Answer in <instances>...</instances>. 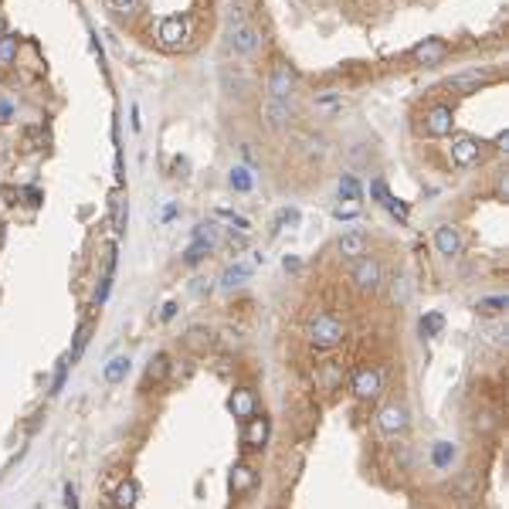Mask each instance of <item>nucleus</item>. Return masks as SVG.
<instances>
[{"instance_id":"25","label":"nucleus","mask_w":509,"mask_h":509,"mask_svg":"<svg viewBox=\"0 0 509 509\" xmlns=\"http://www.w3.org/2000/svg\"><path fill=\"white\" fill-rule=\"evenodd\" d=\"M45 143H48V136H45V129L41 126H27L24 129V146L27 150H45Z\"/></svg>"},{"instance_id":"10","label":"nucleus","mask_w":509,"mask_h":509,"mask_svg":"<svg viewBox=\"0 0 509 509\" xmlns=\"http://www.w3.org/2000/svg\"><path fill=\"white\" fill-rule=\"evenodd\" d=\"M254 483H258V472H254L248 462H238V465L231 469L228 485H231V492H234V496H245V492H252Z\"/></svg>"},{"instance_id":"23","label":"nucleus","mask_w":509,"mask_h":509,"mask_svg":"<svg viewBox=\"0 0 509 509\" xmlns=\"http://www.w3.org/2000/svg\"><path fill=\"white\" fill-rule=\"evenodd\" d=\"M129 374V360L126 356H116V360H109V367H105V381L109 383H119L123 377Z\"/></svg>"},{"instance_id":"6","label":"nucleus","mask_w":509,"mask_h":509,"mask_svg":"<svg viewBox=\"0 0 509 509\" xmlns=\"http://www.w3.org/2000/svg\"><path fill=\"white\" fill-rule=\"evenodd\" d=\"M292 82H296V72L289 68V61H275L272 78H268V96H272V99H279V102H285V99H289V92H292Z\"/></svg>"},{"instance_id":"21","label":"nucleus","mask_w":509,"mask_h":509,"mask_svg":"<svg viewBox=\"0 0 509 509\" xmlns=\"http://www.w3.org/2000/svg\"><path fill=\"white\" fill-rule=\"evenodd\" d=\"M214 218H218V221H228L238 234H248V231H252L248 218H241V214H234V211H225V207H218V211H214Z\"/></svg>"},{"instance_id":"12","label":"nucleus","mask_w":509,"mask_h":509,"mask_svg":"<svg viewBox=\"0 0 509 509\" xmlns=\"http://www.w3.org/2000/svg\"><path fill=\"white\" fill-rule=\"evenodd\" d=\"M265 438H268V418H265V414H252V418L245 421V432H241L245 448H261Z\"/></svg>"},{"instance_id":"28","label":"nucleus","mask_w":509,"mask_h":509,"mask_svg":"<svg viewBox=\"0 0 509 509\" xmlns=\"http://www.w3.org/2000/svg\"><path fill=\"white\" fill-rule=\"evenodd\" d=\"M167 370H170V360H167V354H160V356H153L146 377H150V381H160V377H167Z\"/></svg>"},{"instance_id":"36","label":"nucleus","mask_w":509,"mask_h":509,"mask_svg":"<svg viewBox=\"0 0 509 509\" xmlns=\"http://www.w3.org/2000/svg\"><path fill=\"white\" fill-rule=\"evenodd\" d=\"M448 455H455V452H452L448 445H441V448L434 452V462H438V465H445V462H448Z\"/></svg>"},{"instance_id":"29","label":"nucleus","mask_w":509,"mask_h":509,"mask_svg":"<svg viewBox=\"0 0 509 509\" xmlns=\"http://www.w3.org/2000/svg\"><path fill=\"white\" fill-rule=\"evenodd\" d=\"M265 112L272 116V119H268L272 126H282V123H285V116H289V109H285V105H282L279 99H268V105H265Z\"/></svg>"},{"instance_id":"14","label":"nucleus","mask_w":509,"mask_h":509,"mask_svg":"<svg viewBox=\"0 0 509 509\" xmlns=\"http://www.w3.org/2000/svg\"><path fill=\"white\" fill-rule=\"evenodd\" d=\"M370 194H374V197H377V201H381L383 207L397 218V221H407V204L397 201V197L387 190V183H383V180H374V183H370Z\"/></svg>"},{"instance_id":"4","label":"nucleus","mask_w":509,"mask_h":509,"mask_svg":"<svg viewBox=\"0 0 509 509\" xmlns=\"http://www.w3.org/2000/svg\"><path fill=\"white\" fill-rule=\"evenodd\" d=\"M425 129H428V136H452V129H455L452 105H432L425 112Z\"/></svg>"},{"instance_id":"35","label":"nucleus","mask_w":509,"mask_h":509,"mask_svg":"<svg viewBox=\"0 0 509 509\" xmlns=\"http://www.w3.org/2000/svg\"><path fill=\"white\" fill-rule=\"evenodd\" d=\"M112 3V10H119V14H132L136 7H139V0H109Z\"/></svg>"},{"instance_id":"1","label":"nucleus","mask_w":509,"mask_h":509,"mask_svg":"<svg viewBox=\"0 0 509 509\" xmlns=\"http://www.w3.org/2000/svg\"><path fill=\"white\" fill-rule=\"evenodd\" d=\"M343 323L330 316V312H323V316H316L312 323H309V343L312 347H319V350H333V347H340L343 343Z\"/></svg>"},{"instance_id":"24","label":"nucleus","mask_w":509,"mask_h":509,"mask_svg":"<svg viewBox=\"0 0 509 509\" xmlns=\"http://www.w3.org/2000/svg\"><path fill=\"white\" fill-rule=\"evenodd\" d=\"M248 275H252V265L248 261H238V265H231L228 272H225V285H241Z\"/></svg>"},{"instance_id":"18","label":"nucleus","mask_w":509,"mask_h":509,"mask_svg":"<svg viewBox=\"0 0 509 509\" xmlns=\"http://www.w3.org/2000/svg\"><path fill=\"white\" fill-rule=\"evenodd\" d=\"M231 414L234 418H241V421H248L254 414V394L252 390H234V397H231Z\"/></svg>"},{"instance_id":"30","label":"nucleus","mask_w":509,"mask_h":509,"mask_svg":"<svg viewBox=\"0 0 509 509\" xmlns=\"http://www.w3.org/2000/svg\"><path fill=\"white\" fill-rule=\"evenodd\" d=\"M231 187H234V190H252V174H248L245 167H234V170H231Z\"/></svg>"},{"instance_id":"27","label":"nucleus","mask_w":509,"mask_h":509,"mask_svg":"<svg viewBox=\"0 0 509 509\" xmlns=\"http://www.w3.org/2000/svg\"><path fill=\"white\" fill-rule=\"evenodd\" d=\"M340 197H347V201H360V197H363L360 180H356V177H343V180H340Z\"/></svg>"},{"instance_id":"8","label":"nucleus","mask_w":509,"mask_h":509,"mask_svg":"<svg viewBox=\"0 0 509 509\" xmlns=\"http://www.w3.org/2000/svg\"><path fill=\"white\" fill-rule=\"evenodd\" d=\"M492 82V72H479V68H472V72H458V75L448 78V89L452 92H462V96H469V92H479L483 85Z\"/></svg>"},{"instance_id":"16","label":"nucleus","mask_w":509,"mask_h":509,"mask_svg":"<svg viewBox=\"0 0 509 509\" xmlns=\"http://www.w3.org/2000/svg\"><path fill=\"white\" fill-rule=\"evenodd\" d=\"M109 218H112V231L116 234L126 231V194L123 190H112L109 194Z\"/></svg>"},{"instance_id":"11","label":"nucleus","mask_w":509,"mask_h":509,"mask_svg":"<svg viewBox=\"0 0 509 509\" xmlns=\"http://www.w3.org/2000/svg\"><path fill=\"white\" fill-rule=\"evenodd\" d=\"M354 394L360 401H370V397H377L381 394V370H370V367H363L360 374L354 377Z\"/></svg>"},{"instance_id":"13","label":"nucleus","mask_w":509,"mask_h":509,"mask_svg":"<svg viewBox=\"0 0 509 509\" xmlns=\"http://www.w3.org/2000/svg\"><path fill=\"white\" fill-rule=\"evenodd\" d=\"M434 248H438V254H445V258H455L462 252V234H458V228L441 225V228L434 231Z\"/></svg>"},{"instance_id":"38","label":"nucleus","mask_w":509,"mask_h":509,"mask_svg":"<svg viewBox=\"0 0 509 509\" xmlns=\"http://www.w3.org/2000/svg\"><path fill=\"white\" fill-rule=\"evenodd\" d=\"M187 167H190V163H187L183 156H177V163H174V170H177V177H187Z\"/></svg>"},{"instance_id":"22","label":"nucleus","mask_w":509,"mask_h":509,"mask_svg":"<svg viewBox=\"0 0 509 509\" xmlns=\"http://www.w3.org/2000/svg\"><path fill=\"white\" fill-rule=\"evenodd\" d=\"M14 58H17V38L14 34H3L0 38V68L14 65Z\"/></svg>"},{"instance_id":"34","label":"nucleus","mask_w":509,"mask_h":509,"mask_svg":"<svg viewBox=\"0 0 509 509\" xmlns=\"http://www.w3.org/2000/svg\"><path fill=\"white\" fill-rule=\"evenodd\" d=\"M279 225H289V228H292V225H299V211H296V207H282V211H279Z\"/></svg>"},{"instance_id":"3","label":"nucleus","mask_w":509,"mask_h":509,"mask_svg":"<svg viewBox=\"0 0 509 509\" xmlns=\"http://www.w3.org/2000/svg\"><path fill=\"white\" fill-rule=\"evenodd\" d=\"M231 45H234V51H241V54H252L258 48V31L248 24V17L241 10L231 14Z\"/></svg>"},{"instance_id":"41","label":"nucleus","mask_w":509,"mask_h":509,"mask_svg":"<svg viewBox=\"0 0 509 509\" xmlns=\"http://www.w3.org/2000/svg\"><path fill=\"white\" fill-rule=\"evenodd\" d=\"M3 34H7V21L0 17V38H3Z\"/></svg>"},{"instance_id":"7","label":"nucleus","mask_w":509,"mask_h":509,"mask_svg":"<svg viewBox=\"0 0 509 509\" xmlns=\"http://www.w3.org/2000/svg\"><path fill=\"white\" fill-rule=\"evenodd\" d=\"M354 282H356V289H363V292H374L377 285H381V265L374 261V258H356V265H354Z\"/></svg>"},{"instance_id":"40","label":"nucleus","mask_w":509,"mask_h":509,"mask_svg":"<svg viewBox=\"0 0 509 509\" xmlns=\"http://www.w3.org/2000/svg\"><path fill=\"white\" fill-rule=\"evenodd\" d=\"M174 312H177V305H174V303L163 305V319H174Z\"/></svg>"},{"instance_id":"37","label":"nucleus","mask_w":509,"mask_h":509,"mask_svg":"<svg viewBox=\"0 0 509 509\" xmlns=\"http://www.w3.org/2000/svg\"><path fill=\"white\" fill-rule=\"evenodd\" d=\"M65 506H68V509H78V496H75V489H72V485L65 489Z\"/></svg>"},{"instance_id":"2","label":"nucleus","mask_w":509,"mask_h":509,"mask_svg":"<svg viewBox=\"0 0 509 509\" xmlns=\"http://www.w3.org/2000/svg\"><path fill=\"white\" fill-rule=\"evenodd\" d=\"M156 38H160V48L180 51L187 45V38H190V21H187V17H163Z\"/></svg>"},{"instance_id":"33","label":"nucleus","mask_w":509,"mask_h":509,"mask_svg":"<svg viewBox=\"0 0 509 509\" xmlns=\"http://www.w3.org/2000/svg\"><path fill=\"white\" fill-rule=\"evenodd\" d=\"M360 214V201H347L336 207V218H356Z\"/></svg>"},{"instance_id":"32","label":"nucleus","mask_w":509,"mask_h":509,"mask_svg":"<svg viewBox=\"0 0 509 509\" xmlns=\"http://www.w3.org/2000/svg\"><path fill=\"white\" fill-rule=\"evenodd\" d=\"M85 343H89V326H85V323H82V326H78V333H75V350H72V363H75L78 356H82V350H85Z\"/></svg>"},{"instance_id":"20","label":"nucleus","mask_w":509,"mask_h":509,"mask_svg":"<svg viewBox=\"0 0 509 509\" xmlns=\"http://www.w3.org/2000/svg\"><path fill=\"white\" fill-rule=\"evenodd\" d=\"M183 343H187V347H190L194 354H204V350L211 347V333L204 330V326H190V330H187V340H183Z\"/></svg>"},{"instance_id":"31","label":"nucleus","mask_w":509,"mask_h":509,"mask_svg":"<svg viewBox=\"0 0 509 509\" xmlns=\"http://www.w3.org/2000/svg\"><path fill=\"white\" fill-rule=\"evenodd\" d=\"M441 326H445V319H441L438 312H432V316H425V319H421V333H425V336H434V333H441Z\"/></svg>"},{"instance_id":"19","label":"nucleus","mask_w":509,"mask_h":509,"mask_svg":"<svg viewBox=\"0 0 509 509\" xmlns=\"http://www.w3.org/2000/svg\"><path fill=\"white\" fill-rule=\"evenodd\" d=\"M136 496H139V485L132 483V479L119 483V489H116V506H119V509H132V506H136Z\"/></svg>"},{"instance_id":"17","label":"nucleus","mask_w":509,"mask_h":509,"mask_svg":"<svg viewBox=\"0 0 509 509\" xmlns=\"http://www.w3.org/2000/svg\"><path fill=\"white\" fill-rule=\"evenodd\" d=\"M340 254H347V258H363L367 254V238L360 234V231H350V234H343L340 238Z\"/></svg>"},{"instance_id":"26","label":"nucleus","mask_w":509,"mask_h":509,"mask_svg":"<svg viewBox=\"0 0 509 509\" xmlns=\"http://www.w3.org/2000/svg\"><path fill=\"white\" fill-rule=\"evenodd\" d=\"M506 309V296H496V299H483V303H476V312H483V316H499Z\"/></svg>"},{"instance_id":"15","label":"nucleus","mask_w":509,"mask_h":509,"mask_svg":"<svg viewBox=\"0 0 509 509\" xmlns=\"http://www.w3.org/2000/svg\"><path fill=\"white\" fill-rule=\"evenodd\" d=\"M377 425H381L383 434L404 432V428H407V411H404V407H397V404H387L381 411V418H377Z\"/></svg>"},{"instance_id":"5","label":"nucleus","mask_w":509,"mask_h":509,"mask_svg":"<svg viewBox=\"0 0 509 509\" xmlns=\"http://www.w3.org/2000/svg\"><path fill=\"white\" fill-rule=\"evenodd\" d=\"M411 54H414V61H418V65L434 68V65H441V61L448 58V45H445L441 38H425V41L411 51Z\"/></svg>"},{"instance_id":"39","label":"nucleus","mask_w":509,"mask_h":509,"mask_svg":"<svg viewBox=\"0 0 509 509\" xmlns=\"http://www.w3.org/2000/svg\"><path fill=\"white\" fill-rule=\"evenodd\" d=\"M496 146H499V150H506V146H509V132H499V136H496Z\"/></svg>"},{"instance_id":"9","label":"nucleus","mask_w":509,"mask_h":509,"mask_svg":"<svg viewBox=\"0 0 509 509\" xmlns=\"http://www.w3.org/2000/svg\"><path fill=\"white\" fill-rule=\"evenodd\" d=\"M479 153H483V146H479V139L476 136H455L452 139V160H455L458 167H472L476 160H479Z\"/></svg>"}]
</instances>
